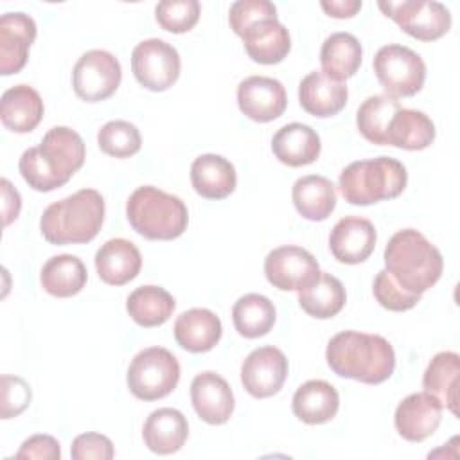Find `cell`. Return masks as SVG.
Returning a JSON list of instances; mask_svg holds the SVG:
<instances>
[{
  "mask_svg": "<svg viewBox=\"0 0 460 460\" xmlns=\"http://www.w3.org/2000/svg\"><path fill=\"white\" fill-rule=\"evenodd\" d=\"M86 149L81 135L66 126L49 129L40 146L23 151L18 162L22 178L38 192L63 187L84 164Z\"/></svg>",
  "mask_w": 460,
  "mask_h": 460,
  "instance_id": "cell-1",
  "label": "cell"
},
{
  "mask_svg": "<svg viewBox=\"0 0 460 460\" xmlns=\"http://www.w3.org/2000/svg\"><path fill=\"white\" fill-rule=\"evenodd\" d=\"M329 368L347 379L365 385L386 381L395 368V352L379 334L343 331L331 338L325 350Z\"/></svg>",
  "mask_w": 460,
  "mask_h": 460,
  "instance_id": "cell-2",
  "label": "cell"
},
{
  "mask_svg": "<svg viewBox=\"0 0 460 460\" xmlns=\"http://www.w3.org/2000/svg\"><path fill=\"white\" fill-rule=\"evenodd\" d=\"M442 268V253L419 230H399L385 248V270L408 293L428 291L440 279Z\"/></svg>",
  "mask_w": 460,
  "mask_h": 460,
  "instance_id": "cell-3",
  "label": "cell"
},
{
  "mask_svg": "<svg viewBox=\"0 0 460 460\" xmlns=\"http://www.w3.org/2000/svg\"><path fill=\"white\" fill-rule=\"evenodd\" d=\"M104 221V199L95 189H81L50 203L40 219L41 235L50 244H83L95 239Z\"/></svg>",
  "mask_w": 460,
  "mask_h": 460,
  "instance_id": "cell-4",
  "label": "cell"
},
{
  "mask_svg": "<svg viewBox=\"0 0 460 460\" xmlns=\"http://www.w3.org/2000/svg\"><path fill=\"white\" fill-rule=\"evenodd\" d=\"M126 217L133 230L151 241H172L189 223L185 203L153 185H142L128 198Z\"/></svg>",
  "mask_w": 460,
  "mask_h": 460,
  "instance_id": "cell-5",
  "label": "cell"
},
{
  "mask_svg": "<svg viewBox=\"0 0 460 460\" xmlns=\"http://www.w3.org/2000/svg\"><path fill=\"white\" fill-rule=\"evenodd\" d=\"M408 181L406 167L392 156H377L349 164L340 172L338 187L350 205H372L397 198Z\"/></svg>",
  "mask_w": 460,
  "mask_h": 460,
  "instance_id": "cell-6",
  "label": "cell"
},
{
  "mask_svg": "<svg viewBox=\"0 0 460 460\" xmlns=\"http://www.w3.org/2000/svg\"><path fill=\"white\" fill-rule=\"evenodd\" d=\"M180 381V363L164 347H147L129 363L126 383L129 392L142 401H156L169 395Z\"/></svg>",
  "mask_w": 460,
  "mask_h": 460,
  "instance_id": "cell-7",
  "label": "cell"
},
{
  "mask_svg": "<svg viewBox=\"0 0 460 460\" xmlns=\"http://www.w3.org/2000/svg\"><path fill=\"white\" fill-rule=\"evenodd\" d=\"M374 72L386 95L411 97L422 90L426 81V65L422 58L404 45L381 47L372 61Z\"/></svg>",
  "mask_w": 460,
  "mask_h": 460,
  "instance_id": "cell-8",
  "label": "cell"
},
{
  "mask_svg": "<svg viewBox=\"0 0 460 460\" xmlns=\"http://www.w3.org/2000/svg\"><path fill=\"white\" fill-rule=\"evenodd\" d=\"M377 5L406 34L420 41L438 40L451 27L449 9L435 0H381L377 2Z\"/></svg>",
  "mask_w": 460,
  "mask_h": 460,
  "instance_id": "cell-9",
  "label": "cell"
},
{
  "mask_svg": "<svg viewBox=\"0 0 460 460\" xmlns=\"http://www.w3.org/2000/svg\"><path fill=\"white\" fill-rule=\"evenodd\" d=\"M122 79L119 59L108 50L84 52L72 72V86L79 99L86 102H99L111 97Z\"/></svg>",
  "mask_w": 460,
  "mask_h": 460,
  "instance_id": "cell-10",
  "label": "cell"
},
{
  "mask_svg": "<svg viewBox=\"0 0 460 460\" xmlns=\"http://www.w3.org/2000/svg\"><path fill=\"white\" fill-rule=\"evenodd\" d=\"M180 68L178 50L164 40H144L131 52L133 75L151 92H164L172 86L180 75Z\"/></svg>",
  "mask_w": 460,
  "mask_h": 460,
  "instance_id": "cell-11",
  "label": "cell"
},
{
  "mask_svg": "<svg viewBox=\"0 0 460 460\" xmlns=\"http://www.w3.org/2000/svg\"><path fill=\"white\" fill-rule=\"evenodd\" d=\"M264 275L280 291H298L320 275V266L305 248L286 244L266 255Z\"/></svg>",
  "mask_w": 460,
  "mask_h": 460,
  "instance_id": "cell-12",
  "label": "cell"
},
{
  "mask_svg": "<svg viewBox=\"0 0 460 460\" xmlns=\"http://www.w3.org/2000/svg\"><path fill=\"white\" fill-rule=\"evenodd\" d=\"M288 377V359L273 345L252 350L241 365V383L255 399L275 395Z\"/></svg>",
  "mask_w": 460,
  "mask_h": 460,
  "instance_id": "cell-13",
  "label": "cell"
},
{
  "mask_svg": "<svg viewBox=\"0 0 460 460\" xmlns=\"http://www.w3.org/2000/svg\"><path fill=\"white\" fill-rule=\"evenodd\" d=\"M237 104L248 119L255 122H271L284 113L288 95L279 79L250 75L237 86Z\"/></svg>",
  "mask_w": 460,
  "mask_h": 460,
  "instance_id": "cell-14",
  "label": "cell"
},
{
  "mask_svg": "<svg viewBox=\"0 0 460 460\" xmlns=\"http://www.w3.org/2000/svg\"><path fill=\"white\" fill-rule=\"evenodd\" d=\"M442 404L428 392L404 397L394 415L397 433L408 442H422L431 437L442 420Z\"/></svg>",
  "mask_w": 460,
  "mask_h": 460,
  "instance_id": "cell-15",
  "label": "cell"
},
{
  "mask_svg": "<svg viewBox=\"0 0 460 460\" xmlns=\"http://www.w3.org/2000/svg\"><path fill=\"white\" fill-rule=\"evenodd\" d=\"M190 401L198 417L212 426L225 424L235 406L230 385L212 370H205L192 379Z\"/></svg>",
  "mask_w": 460,
  "mask_h": 460,
  "instance_id": "cell-16",
  "label": "cell"
},
{
  "mask_svg": "<svg viewBox=\"0 0 460 460\" xmlns=\"http://www.w3.org/2000/svg\"><path fill=\"white\" fill-rule=\"evenodd\" d=\"M376 228L365 217H341L331 230L329 250L338 262L359 264L370 257L376 248Z\"/></svg>",
  "mask_w": 460,
  "mask_h": 460,
  "instance_id": "cell-17",
  "label": "cell"
},
{
  "mask_svg": "<svg viewBox=\"0 0 460 460\" xmlns=\"http://www.w3.org/2000/svg\"><path fill=\"white\" fill-rule=\"evenodd\" d=\"M36 40V22L25 13H5L0 18V74H18Z\"/></svg>",
  "mask_w": 460,
  "mask_h": 460,
  "instance_id": "cell-18",
  "label": "cell"
},
{
  "mask_svg": "<svg viewBox=\"0 0 460 460\" xmlns=\"http://www.w3.org/2000/svg\"><path fill=\"white\" fill-rule=\"evenodd\" d=\"M349 99L343 81L329 77L325 72H309L298 84L300 106L313 117H332L340 113Z\"/></svg>",
  "mask_w": 460,
  "mask_h": 460,
  "instance_id": "cell-19",
  "label": "cell"
},
{
  "mask_svg": "<svg viewBox=\"0 0 460 460\" xmlns=\"http://www.w3.org/2000/svg\"><path fill=\"white\" fill-rule=\"evenodd\" d=\"M239 38H243L250 59L261 65L280 63L291 49L289 32L277 18L255 22Z\"/></svg>",
  "mask_w": 460,
  "mask_h": 460,
  "instance_id": "cell-20",
  "label": "cell"
},
{
  "mask_svg": "<svg viewBox=\"0 0 460 460\" xmlns=\"http://www.w3.org/2000/svg\"><path fill=\"white\" fill-rule=\"evenodd\" d=\"M142 268L138 248L122 237L106 241L95 253V270L99 279L110 286H124L133 280Z\"/></svg>",
  "mask_w": 460,
  "mask_h": 460,
  "instance_id": "cell-21",
  "label": "cell"
},
{
  "mask_svg": "<svg viewBox=\"0 0 460 460\" xmlns=\"http://www.w3.org/2000/svg\"><path fill=\"white\" fill-rule=\"evenodd\" d=\"M223 325L221 320L205 307H192L183 311L174 322L176 343L194 354L212 350L221 340Z\"/></svg>",
  "mask_w": 460,
  "mask_h": 460,
  "instance_id": "cell-22",
  "label": "cell"
},
{
  "mask_svg": "<svg viewBox=\"0 0 460 460\" xmlns=\"http://www.w3.org/2000/svg\"><path fill=\"white\" fill-rule=\"evenodd\" d=\"M144 444L156 455H172L189 437L185 415L176 408H158L149 413L142 428Z\"/></svg>",
  "mask_w": 460,
  "mask_h": 460,
  "instance_id": "cell-23",
  "label": "cell"
},
{
  "mask_svg": "<svg viewBox=\"0 0 460 460\" xmlns=\"http://www.w3.org/2000/svg\"><path fill=\"white\" fill-rule=\"evenodd\" d=\"M271 149L277 160L284 165L302 167L313 164L320 156L322 142L311 126L291 122L273 135Z\"/></svg>",
  "mask_w": 460,
  "mask_h": 460,
  "instance_id": "cell-24",
  "label": "cell"
},
{
  "mask_svg": "<svg viewBox=\"0 0 460 460\" xmlns=\"http://www.w3.org/2000/svg\"><path fill=\"white\" fill-rule=\"evenodd\" d=\"M190 181L201 198L223 199L234 192L237 174L232 162L225 156L207 153L192 162Z\"/></svg>",
  "mask_w": 460,
  "mask_h": 460,
  "instance_id": "cell-25",
  "label": "cell"
},
{
  "mask_svg": "<svg viewBox=\"0 0 460 460\" xmlns=\"http://www.w3.org/2000/svg\"><path fill=\"white\" fill-rule=\"evenodd\" d=\"M43 101L29 84H16L4 92L0 101L2 124L13 133H29L43 119Z\"/></svg>",
  "mask_w": 460,
  "mask_h": 460,
  "instance_id": "cell-26",
  "label": "cell"
},
{
  "mask_svg": "<svg viewBox=\"0 0 460 460\" xmlns=\"http://www.w3.org/2000/svg\"><path fill=\"white\" fill-rule=\"evenodd\" d=\"M291 408L302 422L323 424L338 413L340 395L331 383L323 379H311L296 388Z\"/></svg>",
  "mask_w": 460,
  "mask_h": 460,
  "instance_id": "cell-27",
  "label": "cell"
},
{
  "mask_svg": "<svg viewBox=\"0 0 460 460\" xmlns=\"http://www.w3.org/2000/svg\"><path fill=\"white\" fill-rule=\"evenodd\" d=\"M458 377L460 358L451 350L435 354L422 376L424 392L438 399V402L446 406L455 417H458Z\"/></svg>",
  "mask_w": 460,
  "mask_h": 460,
  "instance_id": "cell-28",
  "label": "cell"
},
{
  "mask_svg": "<svg viewBox=\"0 0 460 460\" xmlns=\"http://www.w3.org/2000/svg\"><path fill=\"white\" fill-rule=\"evenodd\" d=\"M291 198L302 217L309 221H323L336 207V187L325 176L307 174L295 181Z\"/></svg>",
  "mask_w": 460,
  "mask_h": 460,
  "instance_id": "cell-29",
  "label": "cell"
},
{
  "mask_svg": "<svg viewBox=\"0 0 460 460\" xmlns=\"http://www.w3.org/2000/svg\"><path fill=\"white\" fill-rule=\"evenodd\" d=\"M88 273L83 261L70 253L50 257L40 273L43 289L58 298L77 295L86 284Z\"/></svg>",
  "mask_w": 460,
  "mask_h": 460,
  "instance_id": "cell-30",
  "label": "cell"
},
{
  "mask_svg": "<svg viewBox=\"0 0 460 460\" xmlns=\"http://www.w3.org/2000/svg\"><path fill=\"white\" fill-rule=\"evenodd\" d=\"M347 295L343 284L331 273L320 271V275L305 288L298 289L300 307L313 318L327 320L336 316L345 305Z\"/></svg>",
  "mask_w": 460,
  "mask_h": 460,
  "instance_id": "cell-31",
  "label": "cell"
},
{
  "mask_svg": "<svg viewBox=\"0 0 460 460\" xmlns=\"http://www.w3.org/2000/svg\"><path fill=\"white\" fill-rule=\"evenodd\" d=\"M433 140V120L424 111L401 108L390 122L385 146H394L408 151H420L426 149Z\"/></svg>",
  "mask_w": 460,
  "mask_h": 460,
  "instance_id": "cell-32",
  "label": "cell"
},
{
  "mask_svg": "<svg viewBox=\"0 0 460 460\" xmlns=\"http://www.w3.org/2000/svg\"><path fill=\"white\" fill-rule=\"evenodd\" d=\"M361 45L350 32H334L325 38L320 50L322 72L336 81L352 77L361 65Z\"/></svg>",
  "mask_w": 460,
  "mask_h": 460,
  "instance_id": "cell-33",
  "label": "cell"
},
{
  "mask_svg": "<svg viewBox=\"0 0 460 460\" xmlns=\"http://www.w3.org/2000/svg\"><path fill=\"white\" fill-rule=\"evenodd\" d=\"M176 302L172 295L160 286H140L129 293L126 300V309L135 323L140 327H156L165 323Z\"/></svg>",
  "mask_w": 460,
  "mask_h": 460,
  "instance_id": "cell-34",
  "label": "cell"
},
{
  "mask_svg": "<svg viewBox=\"0 0 460 460\" xmlns=\"http://www.w3.org/2000/svg\"><path fill=\"white\" fill-rule=\"evenodd\" d=\"M277 313L273 302L259 293L243 295L232 307L235 331L244 338H261L268 334L275 323Z\"/></svg>",
  "mask_w": 460,
  "mask_h": 460,
  "instance_id": "cell-35",
  "label": "cell"
},
{
  "mask_svg": "<svg viewBox=\"0 0 460 460\" xmlns=\"http://www.w3.org/2000/svg\"><path fill=\"white\" fill-rule=\"evenodd\" d=\"M402 106L397 99L383 93L367 97L356 113V124L359 133L372 144L385 146L386 133L392 119Z\"/></svg>",
  "mask_w": 460,
  "mask_h": 460,
  "instance_id": "cell-36",
  "label": "cell"
},
{
  "mask_svg": "<svg viewBox=\"0 0 460 460\" xmlns=\"http://www.w3.org/2000/svg\"><path fill=\"white\" fill-rule=\"evenodd\" d=\"M102 153L115 158H129L140 151L142 138L135 124L128 120H110L97 133Z\"/></svg>",
  "mask_w": 460,
  "mask_h": 460,
  "instance_id": "cell-37",
  "label": "cell"
},
{
  "mask_svg": "<svg viewBox=\"0 0 460 460\" xmlns=\"http://www.w3.org/2000/svg\"><path fill=\"white\" fill-rule=\"evenodd\" d=\"M199 13L201 5L198 0H164L155 7L158 25L174 34L189 32L198 23Z\"/></svg>",
  "mask_w": 460,
  "mask_h": 460,
  "instance_id": "cell-38",
  "label": "cell"
},
{
  "mask_svg": "<svg viewBox=\"0 0 460 460\" xmlns=\"http://www.w3.org/2000/svg\"><path fill=\"white\" fill-rule=\"evenodd\" d=\"M372 291L376 300L379 302L381 307L388 309V311H408L411 307L417 305V302L420 300V295H413L404 291L386 270H381L372 284Z\"/></svg>",
  "mask_w": 460,
  "mask_h": 460,
  "instance_id": "cell-39",
  "label": "cell"
},
{
  "mask_svg": "<svg viewBox=\"0 0 460 460\" xmlns=\"http://www.w3.org/2000/svg\"><path fill=\"white\" fill-rule=\"evenodd\" d=\"M266 18H277V7L270 0H237L228 11V23L237 36L255 22Z\"/></svg>",
  "mask_w": 460,
  "mask_h": 460,
  "instance_id": "cell-40",
  "label": "cell"
},
{
  "mask_svg": "<svg viewBox=\"0 0 460 460\" xmlns=\"http://www.w3.org/2000/svg\"><path fill=\"white\" fill-rule=\"evenodd\" d=\"M32 399L31 386L18 376H2V419L20 415Z\"/></svg>",
  "mask_w": 460,
  "mask_h": 460,
  "instance_id": "cell-41",
  "label": "cell"
},
{
  "mask_svg": "<svg viewBox=\"0 0 460 460\" xmlns=\"http://www.w3.org/2000/svg\"><path fill=\"white\" fill-rule=\"evenodd\" d=\"M70 455L74 460H111L115 456V449L106 435L90 431L74 438Z\"/></svg>",
  "mask_w": 460,
  "mask_h": 460,
  "instance_id": "cell-42",
  "label": "cell"
},
{
  "mask_svg": "<svg viewBox=\"0 0 460 460\" xmlns=\"http://www.w3.org/2000/svg\"><path fill=\"white\" fill-rule=\"evenodd\" d=\"M14 458H36V460H59V442L50 435H32L23 440Z\"/></svg>",
  "mask_w": 460,
  "mask_h": 460,
  "instance_id": "cell-43",
  "label": "cell"
},
{
  "mask_svg": "<svg viewBox=\"0 0 460 460\" xmlns=\"http://www.w3.org/2000/svg\"><path fill=\"white\" fill-rule=\"evenodd\" d=\"M2 212H4V225H11L22 208V198L18 194V190L11 185V181L7 178L2 180Z\"/></svg>",
  "mask_w": 460,
  "mask_h": 460,
  "instance_id": "cell-44",
  "label": "cell"
},
{
  "mask_svg": "<svg viewBox=\"0 0 460 460\" xmlns=\"http://www.w3.org/2000/svg\"><path fill=\"white\" fill-rule=\"evenodd\" d=\"M320 5L332 18H352L361 9V0H322Z\"/></svg>",
  "mask_w": 460,
  "mask_h": 460,
  "instance_id": "cell-45",
  "label": "cell"
}]
</instances>
